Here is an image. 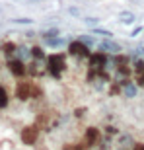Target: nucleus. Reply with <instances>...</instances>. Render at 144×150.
I'll return each instance as SVG.
<instances>
[{"label": "nucleus", "mask_w": 144, "mask_h": 150, "mask_svg": "<svg viewBox=\"0 0 144 150\" xmlns=\"http://www.w3.org/2000/svg\"><path fill=\"white\" fill-rule=\"evenodd\" d=\"M131 57H134V59H140V57H144V45H140V47H136V49L131 53Z\"/></svg>", "instance_id": "obj_22"}, {"label": "nucleus", "mask_w": 144, "mask_h": 150, "mask_svg": "<svg viewBox=\"0 0 144 150\" xmlns=\"http://www.w3.org/2000/svg\"><path fill=\"white\" fill-rule=\"evenodd\" d=\"M12 23H20V25H31V23H33V20H31V18H14V20H12Z\"/></svg>", "instance_id": "obj_21"}, {"label": "nucleus", "mask_w": 144, "mask_h": 150, "mask_svg": "<svg viewBox=\"0 0 144 150\" xmlns=\"http://www.w3.org/2000/svg\"><path fill=\"white\" fill-rule=\"evenodd\" d=\"M45 61H35V59H31V62L28 64V74H31L33 78H41L47 74V67H43Z\"/></svg>", "instance_id": "obj_6"}, {"label": "nucleus", "mask_w": 144, "mask_h": 150, "mask_svg": "<svg viewBox=\"0 0 144 150\" xmlns=\"http://www.w3.org/2000/svg\"><path fill=\"white\" fill-rule=\"evenodd\" d=\"M133 67H134V72H136V74L144 72V59H134Z\"/></svg>", "instance_id": "obj_19"}, {"label": "nucleus", "mask_w": 144, "mask_h": 150, "mask_svg": "<svg viewBox=\"0 0 144 150\" xmlns=\"http://www.w3.org/2000/svg\"><path fill=\"white\" fill-rule=\"evenodd\" d=\"M6 68H8V72H10L14 78H23L25 74H28V64H25L22 59H18V57L6 59Z\"/></svg>", "instance_id": "obj_3"}, {"label": "nucleus", "mask_w": 144, "mask_h": 150, "mask_svg": "<svg viewBox=\"0 0 144 150\" xmlns=\"http://www.w3.org/2000/svg\"><path fill=\"white\" fill-rule=\"evenodd\" d=\"M142 31H144V28H142V25H136V28H134L133 31L128 33V37H131V39H134V37H138V35L142 33Z\"/></svg>", "instance_id": "obj_23"}, {"label": "nucleus", "mask_w": 144, "mask_h": 150, "mask_svg": "<svg viewBox=\"0 0 144 150\" xmlns=\"http://www.w3.org/2000/svg\"><path fill=\"white\" fill-rule=\"evenodd\" d=\"M119 84L123 86V96L125 98H136V94H138V84L136 82H133L131 78H125Z\"/></svg>", "instance_id": "obj_7"}, {"label": "nucleus", "mask_w": 144, "mask_h": 150, "mask_svg": "<svg viewBox=\"0 0 144 150\" xmlns=\"http://www.w3.org/2000/svg\"><path fill=\"white\" fill-rule=\"evenodd\" d=\"M78 39H80L82 43H86L88 47H94V45H97V43H95V37H92V35H88V33H80V35H78Z\"/></svg>", "instance_id": "obj_17"}, {"label": "nucleus", "mask_w": 144, "mask_h": 150, "mask_svg": "<svg viewBox=\"0 0 144 150\" xmlns=\"http://www.w3.org/2000/svg\"><path fill=\"white\" fill-rule=\"evenodd\" d=\"M0 51H2V55L6 59H10V57H16V51H18V45L14 41H4V43L0 45Z\"/></svg>", "instance_id": "obj_11"}, {"label": "nucleus", "mask_w": 144, "mask_h": 150, "mask_svg": "<svg viewBox=\"0 0 144 150\" xmlns=\"http://www.w3.org/2000/svg\"><path fill=\"white\" fill-rule=\"evenodd\" d=\"M92 35H100V37H103V39H111L113 37V31L103 29V28H100V25H94V28H92Z\"/></svg>", "instance_id": "obj_13"}, {"label": "nucleus", "mask_w": 144, "mask_h": 150, "mask_svg": "<svg viewBox=\"0 0 144 150\" xmlns=\"http://www.w3.org/2000/svg\"><path fill=\"white\" fill-rule=\"evenodd\" d=\"M10 103V96H8V90L0 84V109H6Z\"/></svg>", "instance_id": "obj_14"}, {"label": "nucleus", "mask_w": 144, "mask_h": 150, "mask_svg": "<svg viewBox=\"0 0 144 150\" xmlns=\"http://www.w3.org/2000/svg\"><path fill=\"white\" fill-rule=\"evenodd\" d=\"M56 35H61V29L59 28H49V29H45V31H41V39L43 37H56Z\"/></svg>", "instance_id": "obj_18"}, {"label": "nucleus", "mask_w": 144, "mask_h": 150, "mask_svg": "<svg viewBox=\"0 0 144 150\" xmlns=\"http://www.w3.org/2000/svg\"><path fill=\"white\" fill-rule=\"evenodd\" d=\"M119 22H121L123 25H133V23L136 22V16H134L133 12H121V14H119Z\"/></svg>", "instance_id": "obj_12"}, {"label": "nucleus", "mask_w": 144, "mask_h": 150, "mask_svg": "<svg viewBox=\"0 0 144 150\" xmlns=\"http://www.w3.org/2000/svg\"><path fill=\"white\" fill-rule=\"evenodd\" d=\"M45 67H47V74L55 80H61L62 72L66 70V57L64 53H51L45 59Z\"/></svg>", "instance_id": "obj_1"}, {"label": "nucleus", "mask_w": 144, "mask_h": 150, "mask_svg": "<svg viewBox=\"0 0 144 150\" xmlns=\"http://www.w3.org/2000/svg\"><path fill=\"white\" fill-rule=\"evenodd\" d=\"M68 14H72V16H80V10H78V8H68Z\"/></svg>", "instance_id": "obj_26"}, {"label": "nucleus", "mask_w": 144, "mask_h": 150, "mask_svg": "<svg viewBox=\"0 0 144 150\" xmlns=\"http://www.w3.org/2000/svg\"><path fill=\"white\" fill-rule=\"evenodd\" d=\"M97 47H100L103 53H107V55H119L121 53V45L119 43H115L113 39H103L101 43H97Z\"/></svg>", "instance_id": "obj_8"}, {"label": "nucleus", "mask_w": 144, "mask_h": 150, "mask_svg": "<svg viewBox=\"0 0 144 150\" xmlns=\"http://www.w3.org/2000/svg\"><path fill=\"white\" fill-rule=\"evenodd\" d=\"M22 142L23 144H28V146H33L35 142H37V139H39V127L37 125H29V127H25L22 131Z\"/></svg>", "instance_id": "obj_4"}, {"label": "nucleus", "mask_w": 144, "mask_h": 150, "mask_svg": "<svg viewBox=\"0 0 144 150\" xmlns=\"http://www.w3.org/2000/svg\"><path fill=\"white\" fill-rule=\"evenodd\" d=\"M100 22H101V20H100V18H97V16H88V18H84V23H88V25H90V28H94V25H100Z\"/></svg>", "instance_id": "obj_20"}, {"label": "nucleus", "mask_w": 144, "mask_h": 150, "mask_svg": "<svg viewBox=\"0 0 144 150\" xmlns=\"http://www.w3.org/2000/svg\"><path fill=\"white\" fill-rule=\"evenodd\" d=\"M43 43H45V47H49V49H61V47L68 45L70 41H68L66 37L56 35V37H43Z\"/></svg>", "instance_id": "obj_10"}, {"label": "nucleus", "mask_w": 144, "mask_h": 150, "mask_svg": "<svg viewBox=\"0 0 144 150\" xmlns=\"http://www.w3.org/2000/svg\"><path fill=\"white\" fill-rule=\"evenodd\" d=\"M136 84H138V86H142V88H144V72L136 74Z\"/></svg>", "instance_id": "obj_24"}, {"label": "nucleus", "mask_w": 144, "mask_h": 150, "mask_svg": "<svg viewBox=\"0 0 144 150\" xmlns=\"http://www.w3.org/2000/svg\"><path fill=\"white\" fill-rule=\"evenodd\" d=\"M105 133L107 134H117L119 131H117V127H105Z\"/></svg>", "instance_id": "obj_25"}, {"label": "nucleus", "mask_w": 144, "mask_h": 150, "mask_svg": "<svg viewBox=\"0 0 144 150\" xmlns=\"http://www.w3.org/2000/svg\"><path fill=\"white\" fill-rule=\"evenodd\" d=\"M29 2H35V0H29Z\"/></svg>", "instance_id": "obj_29"}, {"label": "nucleus", "mask_w": 144, "mask_h": 150, "mask_svg": "<svg viewBox=\"0 0 144 150\" xmlns=\"http://www.w3.org/2000/svg\"><path fill=\"white\" fill-rule=\"evenodd\" d=\"M16 57H18V59H22L23 62L29 61V59H33V57H31V49H28V47H18Z\"/></svg>", "instance_id": "obj_15"}, {"label": "nucleus", "mask_w": 144, "mask_h": 150, "mask_svg": "<svg viewBox=\"0 0 144 150\" xmlns=\"http://www.w3.org/2000/svg\"><path fill=\"white\" fill-rule=\"evenodd\" d=\"M31 90H33V82H25V80L18 82V86H16V98L20 101H28L29 98H31Z\"/></svg>", "instance_id": "obj_5"}, {"label": "nucleus", "mask_w": 144, "mask_h": 150, "mask_svg": "<svg viewBox=\"0 0 144 150\" xmlns=\"http://www.w3.org/2000/svg\"><path fill=\"white\" fill-rule=\"evenodd\" d=\"M84 111H86L84 107H82V109H76V111H74V115H76V117H84Z\"/></svg>", "instance_id": "obj_27"}, {"label": "nucleus", "mask_w": 144, "mask_h": 150, "mask_svg": "<svg viewBox=\"0 0 144 150\" xmlns=\"http://www.w3.org/2000/svg\"><path fill=\"white\" fill-rule=\"evenodd\" d=\"M31 57H33L35 61H45L47 59V53H45L43 47H37L35 45V47H31Z\"/></svg>", "instance_id": "obj_16"}, {"label": "nucleus", "mask_w": 144, "mask_h": 150, "mask_svg": "<svg viewBox=\"0 0 144 150\" xmlns=\"http://www.w3.org/2000/svg\"><path fill=\"white\" fill-rule=\"evenodd\" d=\"M100 139H101V134H100V131H97L95 127H88L86 129V133H84V144L86 146L100 144Z\"/></svg>", "instance_id": "obj_9"}, {"label": "nucleus", "mask_w": 144, "mask_h": 150, "mask_svg": "<svg viewBox=\"0 0 144 150\" xmlns=\"http://www.w3.org/2000/svg\"><path fill=\"white\" fill-rule=\"evenodd\" d=\"M134 150H144V144L142 142H136V144H134Z\"/></svg>", "instance_id": "obj_28"}, {"label": "nucleus", "mask_w": 144, "mask_h": 150, "mask_svg": "<svg viewBox=\"0 0 144 150\" xmlns=\"http://www.w3.org/2000/svg\"><path fill=\"white\" fill-rule=\"evenodd\" d=\"M66 49H68V55H70V57H76V59H82V61H88L90 55H92L90 47L86 43H82L80 39L70 41V43L66 45Z\"/></svg>", "instance_id": "obj_2"}]
</instances>
